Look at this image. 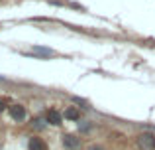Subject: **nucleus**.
Instances as JSON below:
<instances>
[{
  "label": "nucleus",
  "mask_w": 155,
  "mask_h": 150,
  "mask_svg": "<svg viewBox=\"0 0 155 150\" xmlns=\"http://www.w3.org/2000/svg\"><path fill=\"white\" fill-rule=\"evenodd\" d=\"M140 144L143 148H153L155 150V138L151 134H143V136H140Z\"/></svg>",
  "instance_id": "obj_2"
},
{
  "label": "nucleus",
  "mask_w": 155,
  "mask_h": 150,
  "mask_svg": "<svg viewBox=\"0 0 155 150\" xmlns=\"http://www.w3.org/2000/svg\"><path fill=\"white\" fill-rule=\"evenodd\" d=\"M34 54H41V55H51V50H43V47H34Z\"/></svg>",
  "instance_id": "obj_7"
},
{
  "label": "nucleus",
  "mask_w": 155,
  "mask_h": 150,
  "mask_svg": "<svg viewBox=\"0 0 155 150\" xmlns=\"http://www.w3.org/2000/svg\"><path fill=\"white\" fill-rule=\"evenodd\" d=\"M4 111V101H0V113Z\"/></svg>",
  "instance_id": "obj_8"
},
{
  "label": "nucleus",
  "mask_w": 155,
  "mask_h": 150,
  "mask_svg": "<svg viewBox=\"0 0 155 150\" xmlns=\"http://www.w3.org/2000/svg\"><path fill=\"white\" fill-rule=\"evenodd\" d=\"M63 144L67 148H77L79 146V140H77L75 136H63Z\"/></svg>",
  "instance_id": "obj_5"
},
{
  "label": "nucleus",
  "mask_w": 155,
  "mask_h": 150,
  "mask_svg": "<svg viewBox=\"0 0 155 150\" xmlns=\"http://www.w3.org/2000/svg\"><path fill=\"white\" fill-rule=\"evenodd\" d=\"M47 120H49L51 124H61V115H59V111L51 109V111L47 113Z\"/></svg>",
  "instance_id": "obj_4"
},
{
  "label": "nucleus",
  "mask_w": 155,
  "mask_h": 150,
  "mask_svg": "<svg viewBox=\"0 0 155 150\" xmlns=\"http://www.w3.org/2000/svg\"><path fill=\"white\" fill-rule=\"evenodd\" d=\"M10 115H12V119L22 120L24 117H26V111H24L22 105H14V107H10Z\"/></svg>",
  "instance_id": "obj_1"
},
{
  "label": "nucleus",
  "mask_w": 155,
  "mask_h": 150,
  "mask_svg": "<svg viewBox=\"0 0 155 150\" xmlns=\"http://www.w3.org/2000/svg\"><path fill=\"white\" fill-rule=\"evenodd\" d=\"M91 150H102V148H96V146H92V148H91Z\"/></svg>",
  "instance_id": "obj_9"
},
{
  "label": "nucleus",
  "mask_w": 155,
  "mask_h": 150,
  "mask_svg": "<svg viewBox=\"0 0 155 150\" xmlns=\"http://www.w3.org/2000/svg\"><path fill=\"white\" fill-rule=\"evenodd\" d=\"M65 117H67V119H73V120H77L79 119V111H77V109H67V111H65Z\"/></svg>",
  "instance_id": "obj_6"
},
{
  "label": "nucleus",
  "mask_w": 155,
  "mask_h": 150,
  "mask_svg": "<svg viewBox=\"0 0 155 150\" xmlns=\"http://www.w3.org/2000/svg\"><path fill=\"white\" fill-rule=\"evenodd\" d=\"M30 150H47V144L43 142L41 138H35L34 136V138L30 140Z\"/></svg>",
  "instance_id": "obj_3"
}]
</instances>
